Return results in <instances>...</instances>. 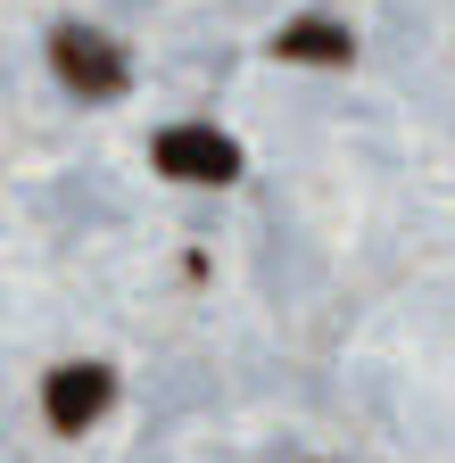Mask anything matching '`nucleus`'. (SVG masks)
<instances>
[{"label":"nucleus","mask_w":455,"mask_h":463,"mask_svg":"<svg viewBox=\"0 0 455 463\" xmlns=\"http://www.w3.org/2000/svg\"><path fill=\"white\" fill-rule=\"evenodd\" d=\"M50 75H59L75 99H125L133 91L125 50L108 33H91V25H50Z\"/></svg>","instance_id":"obj_1"},{"label":"nucleus","mask_w":455,"mask_h":463,"mask_svg":"<svg viewBox=\"0 0 455 463\" xmlns=\"http://www.w3.org/2000/svg\"><path fill=\"white\" fill-rule=\"evenodd\" d=\"M149 157H157L166 183H199V191L241 183V141H232V133H215V125H166Z\"/></svg>","instance_id":"obj_2"},{"label":"nucleus","mask_w":455,"mask_h":463,"mask_svg":"<svg viewBox=\"0 0 455 463\" xmlns=\"http://www.w3.org/2000/svg\"><path fill=\"white\" fill-rule=\"evenodd\" d=\"M108 405H117V373H108V364H59L42 381V422L59 439H83Z\"/></svg>","instance_id":"obj_3"},{"label":"nucleus","mask_w":455,"mask_h":463,"mask_svg":"<svg viewBox=\"0 0 455 463\" xmlns=\"http://www.w3.org/2000/svg\"><path fill=\"white\" fill-rule=\"evenodd\" d=\"M265 50L281 58V67H348V58H356V33L339 25V17H290Z\"/></svg>","instance_id":"obj_4"}]
</instances>
